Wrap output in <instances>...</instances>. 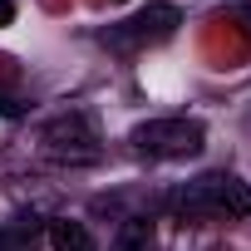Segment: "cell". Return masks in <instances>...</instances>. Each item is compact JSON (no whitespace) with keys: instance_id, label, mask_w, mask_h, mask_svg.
Here are the masks:
<instances>
[{"instance_id":"6da1fadb","label":"cell","mask_w":251,"mask_h":251,"mask_svg":"<svg viewBox=\"0 0 251 251\" xmlns=\"http://www.w3.org/2000/svg\"><path fill=\"white\" fill-rule=\"evenodd\" d=\"M173 212H177V222H197V226L236 222V217H251V187L236 173H202L173 192Z\"/></svg>"},{"instance_id":"7a4b0ae2","label":"cell","mask_w":251,"mask_h":251,"mask_svg":"<svg viewBox=\"0 0 251 251\" xmlns=\"http://www.w3.org/2000/svg\"><path fill=\"white\" fill-rule=\"evenodd\" d=\"M133 153L143 158H158V163H173V158H197L202 143H207V128L197 118H148L128 133Z\"/></svg>"},{"instance_id":"3957f363","label":"cell","mask_w":251,"mask_h":251,"mask_svg":"<svg viewBox=\"0 0 251 251\" xmlns=\"http://www.w3.org/2000/svg\"><path fill=\"white\" fill-rule=\"evenodd\" d=\"M177 25H182V10H177V5H148V10L128 15L123 25H108V30H103V45H108V50H123V54H133V50H148V45L173 40Z\"/></svg>"},{"instance_id":"277c9868","label":"cell","mask_w":251,"mask_h":251,"mask_svg":"<svg viewBox=\"0 0 251 251\" xmlns=\"http://www.w3.org/2000/svg\"><path fill=\"white\" fill-rule=\"evenodd\" d=\"M40 148H45L54 163H94V158H99V133H94L89 113H59V118L45 123Z\"/></svg>"},{"instance_id":"5b68a950","label":"cell","mask_w":251,"mask_h":251,"mask_svg":"<svg viewBox=\"0 0 251 251\" xmlns=\"http://www.w3.org/2000/svg\"><path fill=\"white\" fill-rule=\"evenodd\" d=\"M50 246H54V251H99L94 236H89V226H84V222H69V217L50 222Z\"/></svg>"},{"instance_id":"8992f818","label":"cell","mask_w":251,"mask_h":251,"mask_svg":"<svg viewBox=\"0 0 251 251\" xmlns=\"http://www.w3.org/2000/svg\"><path fill=\"white\" fill-rule=\"evenodd\" d=\"M108 251H153V222L148 217H128L118 226V236H113Z\"/></svg>"},{"instance_id":"52a82bcc","label":"cell","mask_w":251,"mask_h":251,"mask_svg":"<svg viewBox=\"0 0 251 251\" xmlns=\"http://www.w3.org/2000/svg\"><path fill=\"white\" fill-rule=\"evenodd\" d=\"M35 241H40L35 217H15L5 231H0V251H35Z\"/></svg>"},{"instance_id":"ba28073f","label":"cell","mask_w":251,"mask_h":251,"mask_svg":"<svg viewBox=\"0 0 251 251\" xmlns=\"http://www.w3.org/2000/svg\"><path fill=\"white\" fill-rule=\"evenodd\" d=\"M15 20V5H10V0H0V25H10Z\"/></svg>"}]
</instances>
